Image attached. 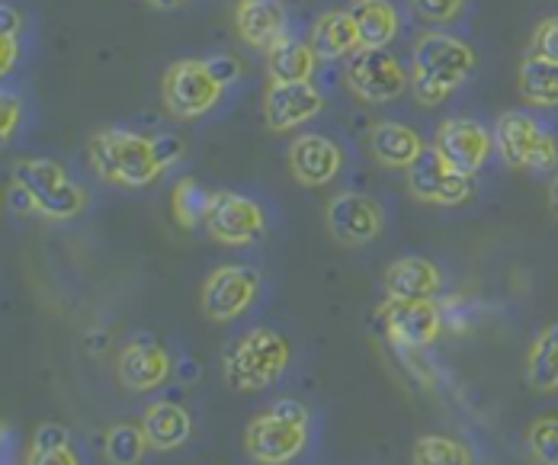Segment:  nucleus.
Instances as JSON below:
<instances>
[{"label":"nucleus","instance_id":"f257e3e1","mask_svg":"<svg viewBox=\"0 0 558 465\" xmlns=\"http://www.w3.org/2000/svg\"><path fill=\"white\" fill-rule=\"evenodd\" d=\"M478 56L469 42L447 36V33H427L414 42L411 61V87L417 103L440 107L449 94L472 77Z\"/></svg>","mask_w":558,"mask_h":465},{"label":"nucleus","instance_id":"f03ea898","mask_svg":"<svg viewBox=\"0 0 558 465\" xmlns=\"http://www.w3.org/2000/svg\"><path fill=\"white\" fill-rule=\"evenodd\" d=\"M90 168L122 186H148L165 174L155 138L125 129H104L90 138Z\"/></svg>","mask_w":558,"mask_h":465},{"label":"nucleus","instance_id":"7ed1b4c3","mask_svg":"<svg viewBox=\"0 0 558 465\" xmlns=\"http://www.w3.org/2000/svg\"><path fill=\"white\" fill-rule=\"evenodd\" d=\"M305 437H308V411L292 399H282L267 414H257L247 424L244 446L254 463L286 465L305 450Z\"/></svg>","mask_w":558,"mask_h":465},{"label":"nucleus","instance_id":"20e7f679","mask_svg":"<svg viewBox=\"0 0 558 465\" xmlns=\"http://www.w3.org/2000/svg\"><path fill=\"white\" fill-rule=\"evenodd\" d=\"M286 366H289V341L270 328H254L225 359V379L241 392H257L274 386Z\"/></svg>","mask_w":558,"mask_h":465},{"label":"nucleus","instance_id":"39448f33","mask_svg":"<svg viewBox=\"0 0 558 465\" xmlns=\"http://www.w3.org/2000/svg\"><path fill=\"white\" fill-rule=\"evenodd\" d=\"M13 180L33 196L36 212L64 222L87 206V193L64 174V168L49 158H20L13 164Z\"/></svg>","mask_w":558,"mask_h":465},{"label":"nucleus","instance_id":"423d86ee","mask_svg":"<svg viewBox=\"0 0 558 465\" xmlns=\"http://www.w3.org/2000/svg\"><path fill=\"white\" fill-rule=\"evenodd\" d=\"M343 81H347L350 94H356L363 103H376V107L395 103L408 90V71L386 49H356L347 59Z\"/></svg>","mask_w":558,"mask_h":465},{"label":"nucleus","instance_id":"0eeeda50","mask_svg":"<svg viewBox=\"0 0 558 465\" xmlns=\"http://www.w3.org/2000/svg\"><path fill=\"white\" fill-rule=\"evenodd\" d=\"M222 84L206 68V59L173 61L165 74V107L170 117L196 119L206 117L222 100Z\"/></svg>","mask_w":558,"mask_h":465},{"label":"nucleus","instance_id":"6e6552de","mask_svg":"<svg viewBox=\"0 0 558 465\" xmlns=\"http://www.w3.org/2000/svg\"><path fill=\"white\" fill-rule=\"evenodd\" d=\"M408 189L421 203L434 206H462L472 196V176L459 174L447 158L430 145L417 155V161L408 168Z\"/></svg>","mask_w":558,"mask_h":465},{"label":"nucleus","instance_id":"1a4fd4ad","mask_svg":"<svg viewBox=\"0 0 558 465\" xmlns=\"http://www.w3.org/2000/svg\"><path fill=\"white\" fill-rule=\"evenodd\" d=\"M260 290V273L254 267H241V264H231V267H219L206 286H203V311L209 321H234L241 318Z\"/></svg>","mask_w":558,"mask_h":465},{"label":"nucleus","instance_id":"9d476101","mask_svg":"<svg viewBox=\"0 0 558 465\" xmlns=\"http://www.w3.org/2000/svg\"><path fill=\"white\" fill-rule=\"evenodd\" d=\"M206 229L216 241H222L228 247H244V244H254L264 234L267 216L251 196L225 189V193H213Z\"/></svg>","mask_w":558,"mask_h":465},{"label":"nucleus","instance_id":"9b49d317","mask_svg":"<svg viewBox=\"0 0 558 465\" xmlns=\"http://www.w3.org/2000/svg\"><path fill=\"white\" fill-rule=\"evenodd\" d=\"M383 321L395 347L404 350L430 347L444 328V315L434 298H389Z\"/></svg>","mask_w":558,"mask_h":465},{"label":"nucleus","instance_id":"f8f14e48","mask_svg":"<svg viewBox=\"0 0 558 465\" xmlns=\"http://www.w3.org/2000/svg\"><path fill=\"white\" fill-rule=\"evenodd\" d=\"M434 148L465 176H475L495 155V132H488L478 119H447L437 132Z\"/></svg>","mask_w":558,"mask_h":465},{"label":"nucleus","instance_id":"ddd939ff","mask_svg":"<svg viewBox=\"0 0 558 465\" xmlns=\"http://www.w3.org/2000/svg\"><path fill=\"white\" fill-rule=\"evenodd\" d=\"M328 229L340 244H369L383 234V209L366 193H340L328 203Z\"/></svg>","mask_w":558,"mask_h":465},{"label":"nucleus","instance_id":"4468645a","mask_svg":"<svg viewBox=\"0 0 558 465\" xmlns=\"http://www.w3.org/2000/svg\"><path fill=\"white\" fill-rule=\"evenodd\" d=\"M325 110V97L312 81H295V84H270L267 90V103H264V117L274 132H289L305 125L308 119H315Z\"/></svg>","mask_w":558,"mask_h":465},{"label":"nucleus","instance_id":"2eb2a0df","mask_svg":"<svg viewBox=\"0 0 558 465\" xmlns=\"http://www.w3.org/2000/svg\"><path fill=\"white\" fill-rule=\"evenodd\" d=\"M343 168V151L328 135L305 132L289 145V171L302 186H328Z\"/></svg>","mask_w":558,"mask_h":465},{"label":"nucleus","instance_id":"dca6fc26","mask_svg":"<svg viewBox=\"0 0 558 465\" xmlns=\"http://www.w3.org/2000/svg\"><path fill=\"white\" fill-rule=\"evenodd\" d=\"M543 125L523 110H510L495 122V151L501 155V161L513 171H530L536 145L543 138Z\"/></svg>","mask_w":558,"mask_h":465},{"label":"nucleus","instance_id":"f3484780","mask_svg":"<svg viewBox=\"0 0 558 465\" xmlns=\"http://www.w3.org/2000/svg\"><path fill=\"white\" fill-rule=\"evenodd\" d=\"M170 376L168 350L155 341H132L119 353V379L132 392H151Z\"/></svg>","mask_w":558,"mask_h":465},{"label":"nucleus","instance_id":"a211bd4d","mask_svg":"<svg viewBox=\"0 0 558 465\" xmlns=\"http://www.w3.org/2000/svg\"><path fill=\"white\" fill-rule=\"evenodd\" d=\"M234 20H238L241 39L260 52H270L286 29V13L279 0H241Z\"/></svg>","mask_w":558,"mask_h":465},{"label":"nucleus","instance_id":"6ab92c4d","mask_svg":"<svg viewBox=\"0 0 558 465\" xmlns=\"http://www.w3.org/2000/svg\"><path fill=\"white\" fill-rule=\"evenodd\" d=\"M369 148L379 164L408 171L417 161V155L424 151V138L411 125L386 119V122H376V129L369 132Z\"/></svg>","mask_w":558,"mask_h":465},{"label":"nucleus","instance_id":"aec40b11","mask_svg":"<svg viewBox=\"0 0 558 465\" xmlns=\"http://www.w3.org/2000/svg\"><path fill=\"white\" fill-rule=\"evenodd\" d=\"M312 49L318 52V59L340 61L350 59L360 49V29L350 10H328L312 33Z\"/></svg>","mask_w":558,"mask_h":465},{"label":"nucleus","instance_id":"412c9836","mask_svg":"<svg viewBox=\"0 0 558 465\" xmlns=\"http://www.w3.org/2000/svg\"><path fill=\"white\" fill-rule=\"evenodd\" d=\"M440 283V270L427 257H401L386 270L389 298H434Z\"/></svg>","mask_w":558,"mask_h":465},{"label":"nucleus","instance_id":"4be33fe9","mask_svg":"<svg viewBox=\"0 0 558 465\" xmlns=\"http://www.w3.org/2000/svg\"><path fill=\"white\" fill-rule=\"evenodd\" d=\"M142 427H145V437H148L151 450H161V453L183 446L190 440V433H193L190 414L180 405H170V402H155V405L145 407Z\"/></svg>","mask_w":558,"mask_h":465},{"label":"nucleus","instance_id":"5701e85b","mask_svg":"<svg viewBox=\"0 0 558 465\" xmlns=\"http://www.w3.org/2000/svg\"><path fill=\"white\" fill-rule=\"evenodd\" d=\"M350 13L360 29V49H386L398 36V10L389 0H353Z\"/></svg>","mask_w":558,"mask_h":465},{"label":"nucleus","instance_id":"b1692460","mask_svg":"<svg viewBox=\"0 0 558 465\" xmlns=\"http://www.w3.org/2000/svg\"><path fill=\"white\" fill-rule=\"evenodd\" d=\"M520 97L530 107L553 110L558 107V61L543 59V56H526L517 71Z\"/></svg>","mask_w":558,"mask_h":465},{"label":"nucleus","instance_id":"393cba45","mask_svg":"<svg viewBox=\"0 0 558 465\" xmlns=\"http://www.w3.org/2000/svg\"><path fill=\"white\" fill-rule=\"evenodd\" d=\"M526 382L539 395L558 392V321L536 334L526 356Z\"/></svg>","mask_w":558,"mask_h":465},{"label":"nucleus","instance_id":"a878e982","mask_svg":"<svg viewBox=\"0 0 558 465\" xmlns=\"http://www.w3.org/2000/svg\"><path fill=\"white\" fill-rule=\"evenodd\" d=\"M318 64V52L312 42L305 46L302 39L282 36L277 46L270 49V77L277 84H295V81H312Z\"/></svg>","mask_w":558,"mask_h":465},{"label":"nucleus","instance_id":"bb28decb","mask_svg":"<svg viewBox=\"0 0 558 465\" xmlns=\"http://www.w3.org/2000/svg\"><path fill=\"white\" fill-rule=\"evenodd\" d=\"M26 465H81L71 446V433L61 424H43L33 437Z\"/></svg>","mask_w":558,"mask_h":465},{"label":"nucleus","instance_id":"cd10ccee","mask_svg":"<svg viewBox=\"0 0 558 465\" xmlns=\"http://www.w3.org/2000/svg\"><path fill=\"white\" fill-rule=\"evenodd\" d=\"M209 206H213V193H206L193 176L177 180L173 196H170V209H173V219L180 229H196L199 222H206Z\"/></svg>","mask_w":558,"mask_h":465},{"label":"nucleus","instance_id":"c85d7f7f","mask_svg":"<svg viewBox=\"0 0 558 465\" xmlns=\"http://www.w3.org/2000/svg\"><path fill=\"white\" fill-rule=\"evenodd\" d=\"M414 465H472V453L452 437L427 433L414 443Z\"/></svg>","mask_w":558,"mask_h":465},{"label":"nucleus","instance_id":"c756f323","mask_svg":"<svg viewBox=\"0 0 558 465\" xmlns=\"http://www.w3.org/2000/svg\"><path fill=\"white\" fill-rule=\"evenodd\" d=\"M148 437H145V427H135V424H119L107 433V460L112 465H138L145 460V450H148Z\"/></svg>","mask_w":558,"mask_h":465},{"label":"nucleus","instance_id":"7c9ffc66","mask_svg":"<svg viewBox=\"0 0 558 465\" xmlns=\"http://www.w3.org/2000/svg\"><path fill=\"white\" fill-rule=\"evenodd\" d=\"M530 453L539 465H558V417H539L526 433Z\"/></svg>","mask_w":558,"mask_h":465},{"label":"nucleus","instance_id":"2f4dec72","mask_svg":"<svg viewBox=\"0 0 558 465\" xmlns=\"http://www.w3.org/2000/svg\"><path fill=\"white\" fill-rule=\"evenodd\" d=\"M414 13L427 23H449L459 16V10L465 7V0H411Z\"/></svg>","mask_w":558,"mask_h":465},{"label":"nucleus","instance_id":"473e14b6","mask_svg":"<svg viewBox=\"0 0 558 465\" xmlns=\"http://www.w3.org/2000/svg\"><path fill=\"white\" fill-rule=\"evenodd\" d=\"M533 56L558 61V16L539 20V26L533 33Z\"/></svg>","mask_w":558,"mask_h":465},{"label":"nucleus","instance_id":"72a5a7b5","mask_svg":"<svg viewBox=\"0 0 558 465\" xmlns=\"http://www.w3.org/2000/svg\"><path fill=\"white\" fill-rule=\"evenodd\" d=\"M558 168V138L553 132H543L539 145H536V155H533V164L530 171L536 174H556Z\"/></svg>","mask_w":558,"mask_h":465},{"label":"nucleus","instance_id":"f704fd0d","mask_svg":"<svg viewBox=\"0 0 558 465\" xmlns=\"http://www.w3.org/2000/svg\"><path fill=\"white\" fill-rule=\"evenodd\" d=\"M206 68L213 71V77L228 87V84H234L238 77H241V61L231 59V56H216V59H206Z\"/></svg>","mask_w":558,"mask_h":465},{"label":"nucleus","instance_id":"c9c22d12","mask_svg":"<svg viewBox=\"0 0 558 465\" xmlns=\"http://www.w3.org/2000/svg\"><path fill=\"white\" fill-rule=\"evenodd\" d=\"M16 122H20V97L3 94V103H0V135L10 138L13 129H16Z\"/></svg>","mask_w":558,"mask_h":465},{"label":"nucleus","instance_id":"e433bc0d","mask_svg":"<svg viewBox=\"0 0 558 465\" xmlns=\"http://www.w3.org/2000/svg\"><path fill=\"white\" fill-rule=\"evenodd\" d=\"M155 145H158V158H161L165 171H168L173 161H180V155H183V142L177 135H158Z\"/></svg>","mask_w":558,"mask_h":465},{"label":"nucleus","instance_id":"4c0bfd02","mask_svg":"<svg viewBox=\"0 0 558 465\" xmlns=\"http://www.w3.org/2000/svg\"><path fill=\"white\" fill-rule=\"evenodd\" d=\"M20 33H0V71L7 74L13 68V61L20 59V42H16Z\"/></svg>","mask_w":558,"mask_h":465},{"label":"nucleus","instance_id":"58836bf2","mask_svg":"<svg viewBox=\"0 0 558 465\" xmlns=\"http://www.w3.org/2000/svg\"><path fill=\"white\" fill-rule=\"evenodd\" d=\"M549 206H553V212L558 216V174H556V180L549 183Z\"/></svg>","mask_w":558,"mask_h":465},{"label":"nucleus","instance_id":"ea45409f","mask_svg":"<svg viewBox=\"0 0 558 465\" xmlns=\"http://www.w3.org/2000/svg\"><path fill=\"white\" fill-rule=\"evenodd\" d=\"M158 10H177V7H183V0H151Z\"/></svg>","mask_w":558,"mask_h":465}]
</instances>
